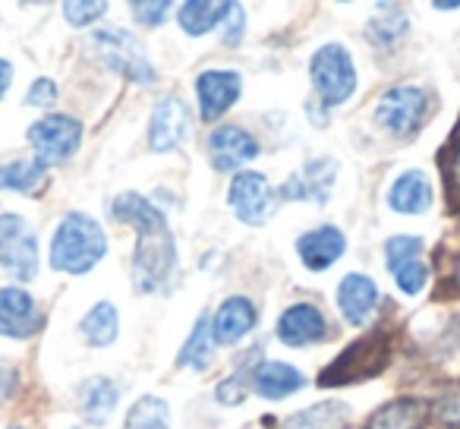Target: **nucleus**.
<instances>
[{
    "instance_id": "f257e3e1",
    "label": "nucleus",
    "mask_w": 460,
    "mask_h": 429,
    "mask_svg": "<svg viewBox=\"0 0 460 429\" xmlns=\"http://www.w3.org/2000/svg\"><path fill=\"white\" fill-rule=\"evenodd\" d=\"M114 219L139 231L133 253V284L139 294H155L171 282L177 269V246L167 219L139 192H120L114 199Z\"/></svg>"
},
{
    "instance_id": "f03ea898",
    "label": "nucleus",
    "mask_w": 460,
    "mask_h": 429,
    "mask_svg": "<svg viewBox=\"0 0 460 429\" xmlns=\"http://www.w3.org/2000/svg\"><path fill=\"white\" fill-rule=\"evenodd\" d=\"M108 253L104 228L83 211H70L58 225L51 240V265L66 275H85Z\"/></svg>"
},
{
    "instance_id": "7ed1b4c3",
    "label": "nucleus",
    "mask_w": 460,
    "mask_h": 429,
    "mask_svg": "<svg viewBox=\"0 0 460 429\" xmlns=\"http://www.w3.org/2000/svg\"><path fill=\"white\" fill-rule=\"evenodd\" d=\"M89 48L108 70L120 73V76L133 79V83L148 85L158 79V73H155V67L148 64L139 41H136L129 32H123V29H117V26L98 29V32H92Z\"/></svg>"
},
{
    "instance_id": "20e7f679",
    "label": "nucleus",
    "mask_w": 460,
    "mask_h": 429,
    "mask_svg": "<svg viewBox=\"0 0 460 429\" xmlns=\"http://www.w3.org/2000/svg\"><path fill=\"white\" fill-rule=\"evenodd\" d=\"M309 76H313V85L319 92V98L334 108V104H344L347 98L357 92V67H353V58L344 45H322L319 51L309 60Z\"/></svg>"
},
{
    "instance_id": "39448f33",
    "label": "nucleus",
    "mask_w": 460,
    "mask_h": 429,
    "mask_svg": "<svg viewBox=\"0 0 460 429\" xmlns=\"http://www.w3.org/2000/svg\"><path fill=\"white\" fill-rule=\"evenodd\" d=\"M388 363V338L382 332L369 335V338H359L322 372L319 382L325 385H350V382H363V379H372L385 370Z\"/></svg>"
},
{
    "instance_id": "423d86ee",
    "label": "nucleus",
    "mask_w": 460,
    "mask_h": 429,
    "mask_svg": "<svg viewBox=\"0 0 460 429\" xmlns=\"http://www.w3.org/2000/svg\"><path fill=\"white\" fill-rule=\"evenodd\" d=\"M0 265L16 282H32L39 275V246L35 234L29 231V221L16 211L0 215Z\"/></svg>"
},
{
    "instance_id": "0eeeda50",
    "label": "nucleus",
    "mask_w": 460,
    "mask_h": 429,
    "mask_svg": "<svg viewBox=\"0 0 460 429\" xmlns=\"http://www.w3.org/2000/svg\"><path fill=\"white\" fill-rule=\"evenodd\" d=\"M429 111V95L416 85H394L376 102V123L391 136H413Z\"/></svg>"
},
{
    "instance_id": "6e6552de",
    "label": "nucleus",
    "mask_w": 460,
    "mask_h": 429,
    "mask_svg": "<svg viewBox=\"0 0 460 429\" xmlns=\"http://www.w3.org/2000/svg\"><path fill=\"white\" fill-rule=\"evenodd\" d=\"M29 142L35 148V161L45 167L66 161L83 142V123L70 114H54L29 127Z\"/></svg>"
},
{
    "instance_id": "1a4fd4ad",
    "label": "nucleus",
    "mask_w": 460,
    "mask_h": 429,
    "mask_svg": "<svg viewBox=\"0 0 460 429\" xmlns=\"http://www.w3.org/2000/svg\"><path fill=\"white\" fill-rule=\"evenodd\" d=\"M227 202L240 221H246V225H265L271 219V211H275L278 196L265 174L243 171L230 180Z\"/></svg>"
},
{
    "instance_id": "9d476101",
    "label": "nucleus",
    "mask_w": 460,
    "mask_h": 429,
    "mask_svg": "<svg viewBox=\"0 0 460 429\" xmlns=\"http://www.w3.org/2000/svg\"><path fill=\"white\" fill-rule=\"evenodd\" d=\"M208 158L215 171H240L243 165L259 158V142L243 127H217L208 136Z\"/></svg>"
},
{
    "instance_id": "9b49d317",
    "label": "nucleus",
    "mask_w": 460,
    "mask_h": 429,
    "mask_svg": "<svg viewBox=\"0 0 460 429\" xmlns=\"http://www.w3.org/2000/svg\"><path fill=\"white\" fill-rule=\"evenodd\" d=\"M186 127H190V111H186L183 98L164 95L155 104L152 121H148V148L152 152H171L186 136Z\"/></svg>"
},
{
    "instance_id": "f8f14e48",
    "label": "nucleus",
    "mask_w": 460,
    "mask_h": 429,
    "mask_svg": "<svg viewBox=\"0 0 460 429\" xmlns=\"http://www.w3.org/2000/svg\"><path fill=\"white\" fill-rule=\"evenodd\" d=\"M240 76L234 70H205L196 79L199 114L202 121H217L224 111H230L240 98Z\"/></svg>"
},
{
    "instance_id": "ddd939ff",
    "label": "nucleus",
    "mask_w": 460,
    "mask_h": 429,
    "mask_svg": "<svg viewBox=\"0 0 460 429\" xmlns=\"http://www.w3.org/2000/svg\"><path fill=\"white\" fill-rule=\"evenodd\" d=\"M41 328V313L32 294L22 288H0V335L29 338Z\"/></svg>"
},
{
    "instance_id": "4468645a",
    "label": "nucleus",
    "mask_w": 460,
    "mask_h": 429,
    "mask_svg": "<svg viewBox=\"0 0 460 429\" xmlns=\"http://www.w3.org/2000/svg\"><path fill=\"white\" fill-rule=\"evenodd\" d=\"M275 335L281 338V344L288 347H306V344H315L328 335V322L322 316L319 307L313 303H294L281 313L275 326Z\"/></svg>"
},
{
    "instance_id": "2eb2a0df",
    "label": "nucleus",
    "mask_w": 460,
    "mask_h": 429,
    "mask_svg": "<svg viewBox=\"0 0 460 429\" xmlns=\"http://www.w3.org/2000/svg\"><path fill=\"white\" fill-rule=\"evenodd\" d=\"M334 177H338V165L332 158H313L278 190L281 199H309V202H328L332 196Z\"/></svg>"
},
{
    "instance_id": "dca6fc26",
    "label": "nucleus",
    "mask_w": 460,
    "mask_h": 429,
    "mask_svg": "<svg viewBox=\"0 0 460 429\" xmlns=\"http://www.w3.org/2000/svg\"><path fill=\"white\" fill-rule=\"evenodd\" d=\"M259 322V313L246 297H227L211 316V338L215 344H237L246 332H252Z\"/></svg>"
},
{
    "instance_id": "f3484780",
    "label": "nucleus",
    "mask_w": 460,
    "mask_h": 429,
    "mask_svg": "<svg viewBox=\"0 0 460 429\" xmlns=\"http://www.w3.org/2000/svg\"><path fill=\"white\" fill-rule=\"evenodd\" d=\"M378 300H382V294H378L376 282L369 275L353 272L338 284V307L344 313V319L353 322V326L369 322V316L378 309Z\"/></svg>"
},
{
    "instance_id": "a211bd4d",
    "label": "nucleus",
    "mask_w": 460,
    "mask_h": 429,
    "mask_svg": "<svg viewBox=\"0 0 460 429\" xmlns=\"http://www.w3.org/2000/svg\"><path fill=\"white\" fill-rule=\"evenodd\" d=\"M347 250V240L338 228L325 225V228H315V231L303 234L296 240V253H300L303 265L309 272H325L328 265H334Z\"/></svg>"
},
{
    "instance_id": "6ab92c4d",
    "label": "nucleus",
    "mask_w": 460,
    "mask_h": 429,
    "mask_svg": "<svg viewBox=\"0 0 460 429\" xmlns=\"http://www.w3.org/2000/svg\"><path fill=\"white\" fill-rule=\"evenodd\" d=\"M432 199H435L432 180H429L422 171L401 174L388 192L391 209L401 211V215H422V211L432 209Z\"/></svg>"
},
{
    "instance_id": "aec40b11",
    "label": "nucleus",
    "mask_w": 460,
    "mask_h": 429,
    "mask_svg": "<svg viewBox=\"0 0 460 429\" xmlns=\"http://www.w3.org/2000/svg\"><path fill=\"white\" fill-rule=\"evenodd\" d=\"M303 385H306V376L290 363H262L252 372V389L269 401H281V398L300 391Z\"/></svg>"
},
{
    "instance_id": "412c9836",
    "label": "nucleus",
    "mask_w": 460,
    "mask_h": 429,
    "mask_svg": "<svg viewBox=\"0 0 460 429\" xmlns=\"http://www.w3.org/2000/svg\"><path fill=\"white\" fill-rule=\"evenodd\" d=\"M429 416V401L422 398H397L369 416L366 429H422Z\"/></svg>"
},
{
    "instance_id": "4be33fe9",
    "label": "nucleus",
    "mask_w": 460,
    "mask_h": 429,
    "mask_svg": "<svg viewBox=\"0 0 460 429\" xmlns=\"http://www.w3.org/2000/svg\"><path fill=\"white\" fill-rule=\"evenodd\" d=\"M117 385L104 376H92L79 385V410L92 426H104L117 407Z\"/></svg>"
},
{
    "instance_id": "5701e85b",
    "label": "nucleus",
    "mask_w": 460,
    "mask_h": 429,
    "mask_svg": "<svg viewBox=\"0 0 460 429\" xmlns=\"http://www.w3.org/2000/svg\"><path fill=\"white\" fill-rule=\"evenodd\" d=\"M410 32L407 10L397 7V4H378V16H372L369 26H366V39L376 48H397L403 41V35Z\"/></svg>"
},
{
    "instance_id": "b1692460",
    "label": "nucleus",
    "mask_w": 460,
    "mask_h": 429,
    "mask_svg": "<svg viewBox=\"0 0 460 429\" xmlns=\"http://www.w3.org/2000/svg\"><path fill=\"white\" fill-rule=\"evenodd\" d=\"M230 10H234V4H227V0H190V4L180 7L177 22L186 35H205L217 22L227 20Z\"/></svg>"
},
{
    "instance_id": "393cba45",
    "label": "nucleus",
    "mask_w": 460,
    "mask_h": 429,
    "mask_svg": "<svg viewBox=\"0 0 460 429\" xmlns=\"http://www.w3.org/2000/svg\"><path fill=\"white\" fill-rule=\"evenodd\" d=\"M350 420V407L344 401H325L288 416L281 429H344Z\"/></svg>"
},
{
    "instance_id": "a878e982",
    "label": "nucleus",
    "mask_w": 460,
    "mask_h": 429,
    "mask_svg": "<svg viewBox=\"0 0 460 429\" xmlns=\"http://www.w3.org/2000/svg\"><path fill=\"white\" fill-rule=\"evenodd\" d=\"M83 338L89 341L92 347H111L117 341V332H120V322H117V309L114 303L102 300L85 313L83 326H79Z\"/></svg>"
},
{
    "instance_id": "bb28decb",
    "label": "nucleus",
    "mask_w": 460,
    "mask_h": 429,
    "mask_svg": "<svg viewBox=\"0 0 460 429\" xmlns=\"http://www.w3.org/2000/svg\"><path fill=\"white\" fill-rule=\"evenodd\" d=\"M48 167L39 161H10V165H0V190H16L35 196V192L45 186Z\"/></svg>"
},
{
    "instance_id": "cd10ccee",
    "label": "nucleus",
    "mask_w": 460,
    "mask_h": 429,
    "mask_svg": "<svg viewBox=\"0 0 460 429\" xmlns=\"http://www.w3.org/2000/svg\"><path fill=\"white\" fill-rule=\"evenodd\" d=\"M211 360V316L202 313L192 326V335L177 353V366H196V370H205Z\"/></svg>"
},
{
    "instance_id": "c85d7f7f",
    "label": "nucleus",
    "mask_w": 460,
    "mask_h": 429,
    "mask_svg": "<svg viewBox=\"0 0 460 429\" xmlns=\"http://www.w3.org/2000/svg\"><path fill=\"white\" fill-rule=\"evenodd\" d=\"M127 429H171V410L161 398L142 395L139 401L129 407Z\"/></svg>"
},
{
    "instance_id": "c756f323",
    "label": "nucleus",
    "mask_w": 460,
    "mask_h": 429,
    "mask_svg": "<svg viewBox=\"0 0 460 429\" xmlns=\"http://www.w3.org/2000/svg\"><path fill=\"white\" fill-rule=\"evenodd\" d=\"M256 357L259 351H250V357L243 360V363L237 366V370L230 372V379H224L221 385H217V401L221 404H240L246 398V379L252 382V372H256Z\"/></svg>"
},
{
    "instance_id": "7c9ffc66",
    "label": "nucleus",
    "mask_w": 460,
    "mask_h": 429,
    "mask_svg": "<svg viewBox=\"0 0 460 429\" xmlns=\"http://www.w3.org/2000/svg\"><path fill=\"white\" fill-rule=\"evenodd\" d=\"M420 253H422L420 237H391L388 244H385V263H388L391 272H397L401 265L420 259Z\"/></svg>"
},
{
    "instance_id": "2f4dec72",
    "label": "nucleus",
    "mask_w": 460,
    "mask_h": 429,
    "mask_svg": "<svg viewBox=\"0 0 460 429\" xmlns=\"http://www.w3.org/2000/svg\"><path fill=\"white\" fill-rule=\"evenodd\" d=\"M108 13V4L104 0H70V4H64V16L70 26H92V22L98 20V16Z\"/></svg>"
},
{
    "instance_id": "473e14b6",
    "label": "nucleus",
    "mask_w": 460,
    "mask_h": 429,
    "mask_svg": "<svg viewBox=\"0 0 460 429\" xmlns=\"http://www.w3.org/2000/svg\"><path fill=\"white\" fill-rule=\"evenodd\" d=\"M394 282H397V288H401L407 297H416L422 288H426V282H429V265L420 263V259H413V263L401 265V269L394 272Z\"/></svg>"
},
{
    "instance_id": "72a5a7b5",
    "label": "nucleus",
    "mask_w": 460,
    "mask_h": 429,
    "mask_svg": "<svg viewBox=\"0 0 460 429\" xmlns=\"http://www.w3.org/2000/svg\"><path fill=\"white\" fill-rule=\"evenodd\" d=\"M167 0H158V4H142V0H133L129 4V13L136 16V22H142V26H161L164 22V13H167Z\"/></svg>"
},
{
    "instance_id": "f704fd0d",
    "label": "nucleus",
    "mask_w": 460,
    "mask_h": 429,
    "mask_svg": "<svg viewBox=\"0 0 460 429\" xmlns=\"http://www.w3.org/2000/svg\"><path fill=\"white\" fill-rule=\"evenodd\" d=\"M54 102H58V83L54 79H35L29 85L26 104H32V108H51Z\"/></svg>"
},
{
    "instance_id": "c9c22d12",
    "label": "nucleus",
    "mask_w": 460,
    "mask_h": 429,
    "mask_svg": "<svg viewBox=\"0 0 460 429\" xmlns=\"http://www.w3.org/2000/svg\"><path fill=\"white\" fill-rule=\"evenodd\" d=\"M224 22H227L224 41H227V45H240V35H243V26H246V16H243V10H240V4H234V10H230V16Z\"/></svg>"
},
{
    "instance_id": "e433bc0d",
    "label": "nucleus",
    "mask_w": 460,
    "mask_h": 429,
    "mask_svg": "<svg viewBox=\"0 0 460 429\" xmlns=\"http://www.w3.org/2000/svg\"><path fill=\"white\" fill-rule=\"evenodd\" d=\"M438 416H441L445 423H460V391L447 395L445 401L438 404Z\"/></svg>"
},
{
    "instance_id": "4c0bfd02",
    "label": "nucleus",
    "mask_w": 460,
    "mask_h": 429,
    "mask_svg": "<svg viewBox=\"0 0 460 429\" xmlns=\"http://www.w3.org/2000/svg\"><path fill=\"white\" fill-rule=\"evenodd\" d=\"M13 385H16L13 370H7V366H0V404H4V401H7V398H10V391H13Z\"/></svg>"
},
{
    "instance_id": "58836bf2",
    "label": "nucleus",
    "mask_w": 460,
    "mask_h": 429,
    "mask_svg": "<svg viewBox=\"0 0 460 429\" xmlns=\"http://www.w3.org/2000/svg\"><path fill=\"white\" fill-rule=\"evenodd\" d=\"M10 83H13V67H10V60L0 58V98L7 95Z\"/></svg>"
},
{
    "instance_id": "ea45409f",
    "label": "nucleus",
    "mask_w": 460,
    "mask_h": 429,
    "mask_svg": "<svg viewBox=\"0 0 460 429\" xmlns=\"http://www.w3.org/2000/svg\"><path fill=\"white\" fill-rule=\"evenodd\" d=\"M447 177H451L454 190H460V146L454 148V158H451V165H447Z\"/></svg>"
},
{
    "instance_id": "a19ab883",
    "label": "nucleus",
    "mask_w": 460,
    "mask_h": 429,
    "mask_svg": "<svg viewBox=\"0 0 460 429\" xmlns=\"http://www.w3.org/2000/svg\"><path fill=\"white\" fill-rule=\"evenodd\" d=\"M432 7H438V10H457V7H460V0H435Z\"/></svg>"
},
{
    "instance_id": "79ce46f5",
    "label": "nucleus",
    "mask_w": 460,
    "mask_h": 429,
    "mask_svg": "<svg viewBox=\"0 0 460 429\" xmlns=\"http://www.w3.org/2000/svg\"><path fill=\"white\" fill-rule=\"evenodd\" d=\"M454 282H457V288H460V259H457V272H454Z\"/></svg>"
}]
</instances>
